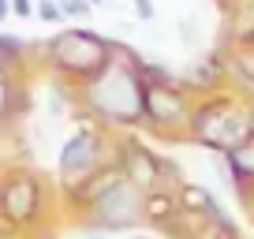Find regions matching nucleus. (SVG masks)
<instances>
[{
	"instance_id": "7ed1b4c3",
	"label": "nucleus",
	"mask_w": 254,
	"mask_h": 239,
	"mask_svg": "<svg viewBox=\"0 0 254 239\" xmlns=\"http://www.w3.org/2000/svg\"><path fill=\"white\" fill-rule=\"evenodd\" d=\"M53 60H56V67H64L71 75H90L109 64V45L86 30H71L53 41Z\"/></svg>"
},
{
	"instance_id": "0eeeda50",
	"label": "nucleus",
	"mask_w": 254,
	"mask_h": 239,
	"mask_svg": "<svg viewBox=\"0 0 254 239\" xmlns=\"http://www.w3.org/2000/svg\"><path fill=\"white\" fill-rule=\"evenodd\" d=\"M0 206H4V213H8V217H15V221H30L34 209H38V191H34L30 179H15V183L4 191Z\"/></svg>"
},
{
	"instance_id": "423d86ee",
	"label": "nucleus",
	"mask_w": 254,
	"mask_h": 239,
	"mask_svg": "<svg viewBox=\"0 0 254 239\" xmlns=\"http://www.w3.org/2000/svg\"><path fill=\"white\" fill-rule=\"evenodd\" d=\"M97 161V138L94 135H75L71 142L64 146V153H60V172L64 176H82V172H90V165Z\"/></svg>"
},
{
	"instance_id": "4468645a",
	"label": "nucleus",
	"mask_w": 254,
	"mask_h": 239,
	"mask_svg": "<svg viewBox=\"0 0 254 239\" xmlns=\"http://www.w3.org/2000/svg\"><path fill=\"white\" fill-rule=\"evenodd\" d=\"M135 8H138L142 19H153V4H150V0H135Z\"/></svg>"
},
{
	"instance_id": "ddd939ff",
	"label": "nucleus",
	"mask_w": 254,
	"mask_h": 239,
	"mask_svg": "<svg viewBox=\"0 0 254 239\" xmlns=\"http://www.w3.org/2000/svg\"><path fill=\"white\" fill-rule=\"evenodd\" d=\"M38 11H41L45 19H60V8H56V4H49V0H41V4H38Z\"/></svg>"
},
{
	"instance_id": "20e7f679",
	"label": "nucleus",
	"mask_w": 254,
	"mask_h": 239,
	"mask_svg": "<svg viewBox=\"0 0 254 239\" xmlns=\"http://www.w3.org/2000/svg\"><path fill=\"white\" fill-rule=\"evenodd\" d=\"M97 206V221L109 224V228H127L142 217V202H138V191L135 183H124V179H112L97 191L94 198Z\"/></svg>"
},
{
	"instance_id": "1a4fd4ad",
	"label": "nucleus",
	"mask_w": 254,
	"mask_h": 239,
	"mask_svg": "<svg viewBox=\"0 0 254 239\" xmlns=\"http://www.w3.org/2000/svg\"><path fill=\"white\" fill-rule=\"evenodd\" d=\"M180 202H183V209H190V213H206V217H217V202H213V194L206 191V187H198V183H187L180 191Z\"/></svg>"
},
{
	"instance_id": "a211bd4d",
	"label": "nucleus",
	"mask_w": 254,
	"mask_h": 239,
	"mask_svg": "<svg viewBox=\"0 0 254 239\" xmlns=\"http://www.w3.org/2000/svg\"><path fill=\"white\" fill-rule=\"evenodd\" d=\"M251 41H254V38H251Z\"/></svg>"
},
{
	"instance_id": "9d476101",
	"label": "nucleus",
	"mask_w": 254,
	"mask_h": 239,
	"mask_svg": "<svg viewBox=\"0 0 254 239\" xmlns=\"http://www.w3.org/2000/svg\"><path fill=\"white\" fill-rule=\"evenodd\" d=\"M228 165H232V176H236V179H254V138L228 153Z\"/></svg>"
},
{
	"instance_id": "dca6fc26",
	"label": "nucleus",
	"mask_w": 254,
	"mask_h": 239,
	"mask_svg": "<svg viewBox=\"0 0 254 239\" xmlns=\"http://www.w3.org/2000/svg\"><path fill=\"white\" fill-rule=\"evenodd\" d=\"M4 109H8V86L0 82V116H4Z\"/></svg>"
},
{
	"instance_id": "9b49d317",
	"label": "nucleus",
	"mask_w": 254,
	"mask_h": 239,
	"mask_svg": "<svg viewBox=\"0 0 254 239\" xmlns=\"http://www.w3.org/2000/svg\"><path fill=\"white\" fill-rule=\"evenodd\" d=\"M146 209H150V217H168V213H172V202H168L165 194H157V198L146 202Z\"/></svg>"
},
{
	"instance_id": "f257e3e1",
	"label": "nucleus",
	"mask_w": 254,
	"mask_h": 239,
	"mask_svg": "<svg viewBox=\"0 0 254 239\" xmlns=\"http://www.w3.org/2000/svg\"><path fill=\"white\" fill-rule=\"evenodd\" d=\"M90 105L105 120L116 123H135L142 116V82L127 64H109L101 79L90 86Z\"/></svg>"
},
{
	"instance_id": "f03ea898",
	"label": "nucleus",
	"mask_w": 254,
	"mask_h": 239,
	"mask_svg": "<svg viewBox=\"0 0 254 239\" xmlns=\"http://www.w3.org/2000/svg\"><path fill=\"white\" fill-rule=\"evenodd\" d=\"M194 138L206 142L209 150L232 153L239 146H247L254 138V112L251 109H236V105H206L198 116L190 120Z\"/></svg>"
},
{
	"instance_id": "f8f14e48",
	"label": "nucleus",
	"mask_w": 254,
	"mask_h": 239,
	"mask_svg": "<svg viewBox=\"0 0 254 239\" xmlns=\"http://www.w3.org/2000/svg\"><path fill=\"white\" fill-rule=\"evenodd\" d=\"M86 11H90V4H86V0H64V4H60V15H86Z\"/></svg>"
},
{
	"instance_id": "2eb2a0df",
	"label": "nucleus",
	"mask_w": 254,
	"mask_h": 239,
	"mask_svg": "<svg viewBox=\"0 0 254 239\" xmlns=\"http://www.w3.org/2000/svg\"><path fill=\"white\" fill-rule=\"evenodd\" d=\"M11 11L15 15H30V0H11Z\"/></svg>"
},
{
	"instance_id": "6e6552de",
	"label": "nucleus",
	"mask_w": 254,
	"mask_h": 239,
	"mask_svg": "<svg viewBox=\"0 0 254 239\" xmlns=\"http://www.w3.org/2000/svg\"><path fill=\"white\" fill-rule=\"evenodd\" d=\"M127 179L138 183V187H150L153 179H157V161H153L142 146H131V150H127Z\"/></svg>"
},
{
	"instance_id": "f3484780",
	"label": "nucleus",
	"mask_w": 254,
	"mask_h": 239,
	"mask_svg": "<svg viewBox=\"0 0 254 239\" xmlns=\"http://www.w3.org/2000/svg\"><path fill=\"white\" fill-rule=\"evenodd\" d=\"M0 82H4V67H0Z\"/></svg>"
},
{
	"instance_id": "39448f33",
	"label": "nucleus",
	"mask_w": 254,
	"mask_h": 239,
	"mask_svg": "<svg viewBox=\"0 0 254 239\" xmlns=\"http://www.w3.org/2000/svg\"><path fill=\"white\" fill-rule=\"evenodd\" d=\"M142 116L157 120V123H180L187 120V101L180 97V90L165 86V82H150L142 86Z\"/></svg>"
}]
</instances>
